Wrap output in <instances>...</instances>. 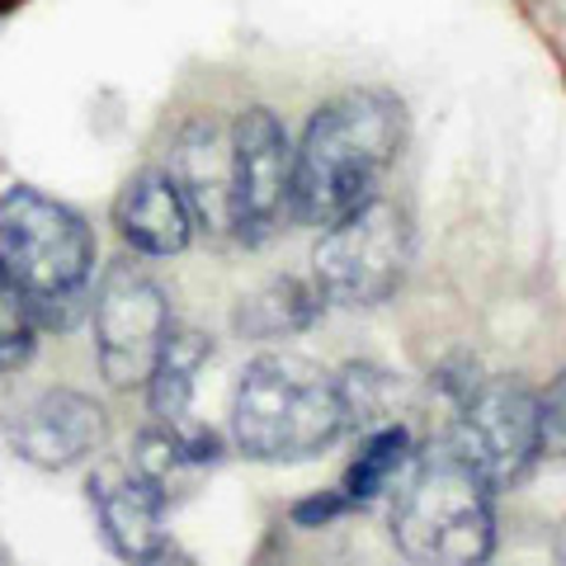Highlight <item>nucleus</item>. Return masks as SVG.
I'll list each match as a JSON object with an SVG mask.
<instances>
[{
	"label": "nucleus",
	"mask_w": 566,
	"mask_h": 566,
	"mask_svg": "<svg viewBox=\"0 0 566 566\" xmlns=\"http://www.w3.org/2000/svg\"><path fill=\"white\" fill-rule=\"evenodd\" d=\"M406 109L392 91H340L312 114L293 147V218L331 227L378 193V180L401 156Z\"/></svg>",
	"instance_id": "nucleus-1"
},
{
	"label": "nucleus",
	"mask_w": 566,
	"mask_h": 566,
	"mask_svg": "<svg viewBox=\"0 0 566 566\" xmlns=\"http://www.w3.org/2000/svg\"><path fill=\"white\" fill-rule=\"evenodd\" d=\"M0 264L29 297L39 331H71L91 312L95 232L43 189L10 185L0 193Z\"/></svg>",
	"instance_id": "nucleus-2"
},
{
	"label": "nucleus",
	"mask_w": 566,
	"mask_h": 566,
	"mask_svg": "<svg viewBox=\"0 0 566 566\" xmlns=\"http://www.w3.org/2000/svg\"><path fill=\"white\" fill-rule=\"evenodd\" d=\"M349 430L340 382L303 354H260L232 397V439L255 463H307Z\"/></svg>",
	"instance_id": "nucleus-3"
},
{
	"label": "nucleus",
	"mask_w": 566,
	"mask_h": 566,
	"mask_svg": "<svg viewBox=\"0 0 566 566\" xmlns=\"http://www.w3.org/2000/svg\"><path fill=\"white\" fill-rule=\"evenodd\" d=\"M392 543L420 566H472L495 547L491 486L449 449L420 458L392 510Z\"/></svg>",
	"instance_id": "nucleus-4"
},
{
	"label": "nucleus",
	"mask_w": 566,
	"mask_h": 566,
	"mask_svg": "<svg viewBox=\"0 0 566 566\" xmlns=\"http://www.w3.org/2000/svg\"><path fill=\"white\" fill-rule=\"evenodd\" d=\"M411 264V222L387 199H364L345 218L322 227L312 251V283L335 307H378L387 303Z\"/></svg>",
	"instance_id": "nucleus-5"
},
{
	"label": "nucleus",
	"mask_w": 566,
	"mask_h": 566,
	"mask_svg": "<svg viewBox=\"0 0 566 566\" xmlns=\"http://www.w3.org/2000/svg\"><path fill=\"white\" fill-rule=\"evenodd\" d=\"M444 449L482 476L491 491L520 486L543 458L538 397L515 378L472 382L458 397V416Z\"/></svg>",
	"instance_id": "nucleus-6"
},
{
	"label": "nucleus",
	"mask_w": 566,
	"mask_h": 566,
	"mask_svg": "<svg viewBox=\"0 0 566 566\" xmlns=\"http://www.w3.org/2000/svg\"><path fill=\"white\" fill-rule=\"evenodd\" d=\"M91 326L99 374L109 387H137L147 382L156 349L170 331V297L142 264L118 260L91 293Z\"/></svg>",
	"instance_id": "nucleus-7"
},
{
	"label": "nucleus",
	"mask_w": 566,
	"mask_h": 566,
	"mask_svg": "<svg viewBox=\"0 0 566 566\" xmlns=\"http://www.w3.org/2000/svg\"><path fill=\"white\" fill-rule=\"evenodd\" d=\"M227 137H232V180H227L232 237L241 245H264L293 218V142L264 104L241 109Z\"/></svg>",
	"instance_id": "nucleus-8"
},
{
	"label": "nucleus",
	"mask_w": 566,
	"mask_h": 566,
	"mask_svg": "<svg viewBox=\"0 0 566 566\" xmlns=\"http://www.w3.org/2000/svg\"><path fill=\"white\" fill-rule=\"evenodd\" d=\"M104 430H109L104 406L85 392H71V387L39 392L6 424L10 449L20 453L29 468H43V472H66V468L85 463V458L104 444Z\"/></svg>",
	"instance_id": "nucleus-9"
},
{
	"label": "nucleus",
	"mask_w": 566,
	"mask_h": 566,
	"mask_svg": "<svg viewBox=\"0 0 566 566\" xmlns=\"http://www.w3.org/2000/svg\"><path fill=\"white\" fill-rule=\"evenodd\" d=\"M91 501L104 528V543L123 562H161L170 553L166 501L128 468H99L91 476Z\"/></svg>",
	"instance_id": "nucleus-10"
},
{
	"label": "nucleus",
	"mask_w": 566,
	"mask_h": 566,
	"mask_svg": "<svg viewBox=\"0 0 566 566\" xmlns=\"http://www.w3.org/2000/svg\"><path fill=\"white\" fill-rule=\"evenodd\" d=\"M114 227L137 255H151V260L180 255L193 241V232H199L193 212L185 203V189L175 185V175L161 166L137 170L133 180L123 185V193L114 199Z\"/></svg>",
	"instance_id": "nucleus-11"
},
{
	"label": "nucleus",
	"mask_w": 566,
	"mask_h": 566,
	"mask_svg": "<svg viewBox=\"0 0 566 566\" xmlns=\"http://www.w3.org/2000/svg\"><path fill=\"white\" fill-rule=\"evenodd\" d=\"M175 185L185 189L193 227L212 237H232V203H227V180H232V137L212 118H193L175 137Z\"/></svg>",
	"instance_id": "nucleus-12"
},
{
	"label": "nucleus",
	"mask_w": 566,
	"mask_h": 566,
	"mask_svg": "<svg viewBox=\"0 0 566 566\" xmlns=\"http://www.w3.org/2000/svg\"><path fill=\"white\" fill-rule=\"evenodd\" d=\"M218 458H222V444L203 424H189V420L185 424H151L133 444V472L170 505V501H185Z\"/></svg>",
	"instance_id": "nucleus-13"
},
{
	"label": "nucleus",
	"mask_w": 566,
	"mask_h": 566,
	"mask_svg": "<svg viewBox=\"0 0 566 566\" xmlns=\"http://www.w3.org/2000/svg\"><path fill=\"white\" fill-rule=\"evenodd\" d=\"M212 359V340L193 326H175L166 331L161 349L151 359L147 374V411L156 416V424H185L189 420V401H193V382H199L203 364Z\"/></svg>",
	"instance_id": "nucleus-14"
},
{
	"label": "nucleus",
	"mask_w": 566,
	"mask_h": 566,
	"mask_svg": "<svg viewBox=\"0 0 566 566\" xmlns=\"http://www.w3.org/2000/svg\"><path fill=\"white\" fill-rule=\"evenodd\" d=\"M326 297L312 279H274L260 293L241 297L237 307V331L245 340H279V335H297L322 316Z\"/></svg>",
	"instance_id": "nucleus-15"
},
{
	"label": "nucleus",
	"mask_w": 566,
	"mask_h": 566,
	"mask_svg": "<svg viewBox=\"0 0 566 566\" xmlns=\"http://www.w3.org/2000/svg\"><path fill=\"white\" fill-rule=\"evenodd\" d=\"M406 468H411V434H406V424H378L368 434L364 453L354 458L340 491L349 495V505H374Z\"/></svg>",
	"instance_id": "nucleus-16"
},
{
	"label": "nucleus",
	"mask_w": 566,
	"mask_h": 566,
	"mask_svg": "<svg viewBox=\"0 0 566 566\" xmlns=\"http://www.w3.org/2000/svg\"><path fill=\"white\" fill-rule=\"evenodd\" d=\"M340 382V406H345V424L349 430H378V424H397V401H401V382L382 368L368 364H349L345 374H335Z\"/></svg>",
	"instance_id": "nucleus-17"
},
{
	"label": "nucleus",
	"mask_w": 566,
	"mask_h": 566,
	"mask_svg": "<svg viewBox=\"0 0 566 566\" xmlns=\"http://www.w3.org/2000/svg\"><path fill=\"white\" fill-rule=\"evenodd\" d=\"M39 349V322H33L29 297L20 293V283L6 274L0 264V374H14L24 368Z\"/></svg>",
	"instance_id": "nucleus-18"
},
{
	"label": "nucleus",
	"mask_w": 566,
	"mask_h": 566,
	"mask_svg": "<svg viewBox=\"0 0 566 566\" xmlns=\"http://www.w3.org/2000/svg\"><path fill=\"white\" fill-rule=\"evenodd\" d=\"M538 420H543V453L566 458V368L547 382V392L538 397Z\"/></svg>",
	"instance_id": "nucleus-19"
},
{
	"label": "nucleus",
	"mask_w": 566,
	"mask_h": 566,
	"mask_svg": "<svg viewBox=\"0 0 566 566\" xmlns=\"http://www.w3.org/2000/svg\"><path fill=\"white\" fill-rule=\"evenodd\" d=\"M345 510H354L345 491H322V495H312V501H297L293 505V524L297 528H322L331 520H340Z\"/></svg>",
	"instance_id": "nucleus-20"
},
{
	"label": "nucleus",
	"mask_w": 566,
	"mask_h": 566,
	"mask_svg": "<svg viewBox=\"0 0 566 566\" xmlns=\"http://www.w3.org/2000/svg\"><path fill=\"white\" fill-rule=\"evenodd\" d=\"M557 557H562V562H566V524H562V528H557Z\"/></svg>",
	"instance_id": "nucleus-21"
}]
</instances>
